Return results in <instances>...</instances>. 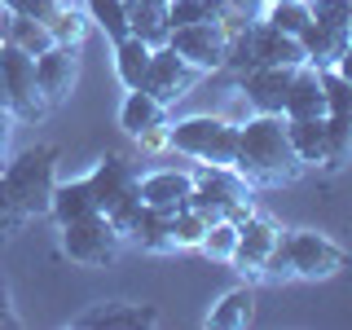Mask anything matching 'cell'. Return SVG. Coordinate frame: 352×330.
Segmentation results:
<instances>
[{
  "mask_svg": "<svg viewBox=\"0 0 352 330\" xmlns=\"http://www.w3.org/2000/svg\"><path fill=\"white\" fill-rule=\"evenodd\" d=\"M234 168L247 176V185H291L300 181L304 163L286 137V115H247L238 124V154Z\"/></svg>",
  "mask_w": 352,
  "mask_h": 330,
  "instance_id": "6da1fadb",
  "label": "cell"
},
{
  "mask_svg": "<svg viewBox=\"0 0 352 330\" xmlns=\"http://www.w3.org/2000/svg\"><path fill=\"white\" fill-rule=\"evenodd\" d=\"M344 264H348V251L339 247L335 238L313 234V229H291V234L282 229L278 247H273L269 264H264V278L269 282H291V278L326 282V278H335Z\"/></svg>",
  "mask_w": 352,
  "mask_h": 330,
  "instance_id": "7a4b0ae2",
  "label": "cell"
},
{
  "mask_svg": "<svg viewBox=\"0 0 352 330\" xmlns=\"http://www.w3.org/2000/svg\"><path fill=\"white\" fill-rule=\"evenodd\" d=\"M300 62H308L300 40L278 31V27H269L264 18H251L247 27L229 40V53H225V66H220V71H229L234 80H242L247 71H260V66H300Z\"/></svg>",
  "mask_w": 352,
  "mask_h": 330,
  "instance_id": "3957f363",
  "label": "cell"
},
{
  "mask_svg": "<svg viewBox=\"0 0 352 330\" xmlns=\"http://www.w3.org/2000/svg\"><path fill=\"white\" fill-rule=\"evenodd\" d=\"M5 185L14 190L18 207L27 212V220H40L49 216V203H53V185H58V146H27L22 154L0 168Z\"/></svg>",
  "mask_w": 352,
  "mask_h": 330,
  "instance_id": "277c9868",
  "label": "cell"
},
{
  "mask_svg": "<svg viewBox=\"0 0 352 330\" xmlns=\"http://www.w3.org/2000/svg\"><path fill=\"white\" fill-rule=\"evenodd\" d=\"M172 154H185L194 163H212V168H234L238 154V124L225 115H190L168 124Z\"/></svg>",
  "mask_w": 352,
  "mask_h": 330,
  "instance_id": "5b68a950",
  "label": "cell"
},
{
  "mask_svg": "<svg viewBox=\"0 0 352 330\" xmlns=\"http://www.w3.org/2000/svg\"><path fill=\"white\" fill-rule=\"evenodd\" d=\"M88 181H93L97 207L115 220V229L128 242V225L141 212V194H137L141 172H137V163H132L128 154H102V159H97V168L88 172Z\"/></svg>",
  "mask_w": 352,
  "mask_h": 330,
  "instance_id": "8992f818",
  "label": "cell"
},
{
  "mask_svg": "<svg viewBox=\"0 0 352 330\" xmlns=\"http://www.w3.org/2000/svg\"><path fill=\"white\" fill-rule=\"evenodd\" d=\"M0 71H5V88H9V115L18 124H40L49 115V97L40 93V80H36V58L18 44L0 40Z\"/></svg>",
  "mask_w": 352,
  "mask_h": 330,
  "instance_id": "52a82bcc",
  "label": "cell"
},
{
  "mask_svg": "<svg viewBox=\"0 0 352 330\" xmlns=\"http://www.w3.org/2000/svg\"><path fill=\"white\" fill-rule=\"evenodd\" d=\"M62 251L75 264H84V269H106V264L124 251V234L115 229V220L106 212H93L84 220L62 225Z\"/></svg>",
  "mask_w": 352,
  "mask_h": 330,
  "instance_id": "ba28073f",
  "label": "cell"
},
{
  "mask_svg": "<svg viewBox=\"0 0 352 330\" xmlns=\"http://www.w3.org/2000/svg\"><path fill=\"white\" fill-rule=\"evenodd\" d=\"M203 75H207V71H198L194 62H185L181 53L172 49V44H159V49L150 53V71H146V80H141V88H146L154 102L176 106L181 97L194 93Z\"/></svg>",
  "mask_w": 352,
  "mask_h": 330,
  "instance_id": "9c48e42d",
  "label": "cell"
},
{
  "mask_svg": "<svg viewBox=\"0 0 352 330\" xmlns=\"http://www.w3.org/2000/svg\"><path fill=\"white\" fill-rule=\"evenodd\" d=\"M238 31L225 27V22H185V27H172L168 44L176 53H181L185 62H194L198 71H220L225 66V53H229V40H234Z\"/></svg>",
  "mask_w": 352,
  "mask_h": 330,
  "instance_id": "30bf717a",
  "label": "cell"
},
{
  "mask_svg": "<svg viewBox=\"0 0 352 330\" xmlns=\"http://www.w3.org/2000/svg\"><path fill=\"white\" fill-rule=\"evenodd\" d=\"M71 326H80V330H150V326H159V308L132 304V300H97Z\"/></svg>",
  "mask_w": 352,
  "mask_h": 330,
  "instance_id": "8fae6325",
  "label": "cell"
},
{
  "mask_svg": "<svg viewBox=\"0 0 352 330\" xmlns=\"http://www.w3.org/2000/svg\"><path fill=\"white\" fill-rule=\"evenodd\" d=\"M291 80H295V66H260V71H247L238 80V93L247 97L251 115H282Z\"/></svg>",
  "mask_w": 352,
  "mask_h": 330,
  "instance_id": "7c38bea8",
  "label": "cell"
},
{
  "mask_svg": "<svg viewBox=\"0 0 352 330\" xmlns=\"http://www.w3.org/2000/svg\"><path fill=\"white\" fill-rule=\"evenodd\" d=\"M278 238H282V229L273 225L269 216H256V212H251L238 225V247H234V260H229V264H238L242 273H256V278H264V264H269Z\"/></svg>",
  "mask_w": 352,
  "mask_h": 330,
  "instance_id": "4fadbf2b",
  "label": "cell"
},
{
  "mask_svg": "<svg viewBox=\"0 0 352 330\" xmlns=\"http://www.w3.org/2000/svg\"><path fill=\"white\" fill-rule=\"evenodd\" d=\"M137 194L146 207H159V212H181L194 194V168H163L150 172L137 181Z\"/></svg>",
  "mask_w": 352,
  "mask_h": 330,
  "instance_id": "5bb4252c",
  "label": "cell"
},
{
  "mask_svg": "<svg viewBox=\"0 0 352 330\" xmlns=\"http://www.w3.org/2000/svg\"><path fill=\"white\" fill-rule=\"evenodd\" d=\"M75 53H80V49H71V44H53L49 53L36 58V80H40V93L49 97V106L66 102L71 88H75V80H80V62H75Z\"/></svg>",
  "mask_w": 352,
  "mask_h": 330,
  "instance_id": "9a60e30c",
  "label": "cell"
},
{
  "mask_svg": "<svg viewBox=\"0 0 352 330\" xmlns=\"http://www.w3.org/2000/svg\"><path fill=\"white\" fill-rule=\"evenodd\" d=\"M282 115L286 119H326V88H322V71L313 62L295 66V80H291Z\"/></svg>",
  "mask_w": 352,
  "mask_h": 330,
  "instance_id": "2e32d148",
  "label": "cell"
},
{
  "mask_svg": "<svg viewBox=\"0 0 352 330\" xmlns=\"http://www.w3.org/2000/svg\"><path fill=\"white\" fill-rule=\"evenodd\" d=\"M172 0H124V18H128V36H141L146 44H168L172 36Z\"/></svg>",
  "mask_w": 352,
  "mask_h": 330,
  "instance_id": "e0dca14e",
  "label": "cell"
},
{
  "mask_svg": "<svg viewBox=\"0 0 352 330\" xmlns=\"http://www.w3.org/2000/svg\"><path fill=\"white\" fill-rule=\"evenodd\" d=\"M300 44H304V58L313 62L317 71H330V66L352 49V31H335V27H322V22H308L300 31Z\"/></svg>",
  "mask_w": 352,
  "mask_h": 330,
  "instance_id": "ac0fdd59",
  "label": "cell"
},
{
  "mask_svg": "<svg viewBox=\"0 0 352 330\" xmlns=\"http://www.w3.org/2000/svg\"><path fill=\"white\" fill-rule=\"evenodd\" d=\"M102 212L97 207V194H93V181L80 176V181H58L53 185V203H49V216L58 220V225H71V220H84Z\"/></svg>",
  "mask_w": 352,
  "mask_h": 330,
  "instance_id": "d6986e66",
  "label": "cell"
},
{
  "mask_svg": "<svg viewBox=\"0 0 352 330\" xmlns=\"http://www.w3.org/2000/svg\"><path fill=\"white\" fill-rule=\"evenodd\" d=\"M0 40L27 49L31 58H40V53H49L53 44H58V40H53V31H49V22L27 18V14H14V9H5V14H0Z\"/></svg>",
  "mask_w": 352,
  "mask_h": 330,
  "instance_id": "ffe728a7",
  "label": "cell"
},
{
  "mask_svg": "<svg viewBox=\"0 0 352 330\" xmlns=\"http://www.w3.org/2000/svg\"><path fill=\"white\" fill-rule=\"evenodd\" d=\"M251 317H256V291H251V286H234V291H225L212 304L207 326L212 330H247Z\"/></svg>",
  "mask_w": 352,
  "mask_h": 330,
  "instance_id": "44dd1931",
  "label": "cell"
},
{
  "mask_svg": "<svg viewBox=\"0 0 352 330\" xmlns=\"http://www.w3.org/2000/svg\"><path fill=\"white\" fill-rule=\"evenodd\" d=\"M128 238L137 242L141 251H176V242H172V212H159V207L141 203L137 220L128 225Z\"/></svg>",
  "mask_w": 352,
  "mask_h": 330,
  "instance_id": "7402d4cb",
  "label": "cell"
},
{
  "mask_svg": "<svg viewBox=\"0 0 352 330\" xmlns=\"http://www.w3.org/2000/svg\"><path fill=\"white\" fill-rule=\"evenodd\" d=\"M154 124H168V106L154 102L146 88H128L124 106H119V128H124L128 137H137V132H146Z\"/></svg>",
  "mask_w": 352,
  "mask_h": 330,
  "instance_id": "603a6c76",
  "label": "cell"
},
{
  "mask_svg": "<svg viewBox=\"0 0 352 330\" xmlns=\"http://www.w3.org/2000/svg\"><path fill=\"white\" fill-rule=\"evenodd\" d=\"M286 137H291L304 168L326 163V119H286Z\"/></svg>",
  "mask_w": 352,
  "mask_h": 330,
  "instance_id": "cb8c5ba5",
  "label": "cell"
},
{
  "mask_svg": "<svg viewBox=\"0 0 352 330\" xmlns=\"http://www.w3.org/2000/svg\"><path fill=\"white\" fill-rule=\"evenodd\" d=\"M150 53H154V44H146L141 36L115 40V75H119V84L141 88V80H146V71H150Z\"/></svg>",
  "mask_w": 352,
  "mask_h": 330,
  "instance_id": "d4e9b609",
  "label": "cell"
},
{
  "mask_svg": "<svg viewBox=\"0 0 352 330\" xmlns=\"http://www.w3.org/2000/svg\"><path fill=\"white\" fill-rule=\"evenodd\" d=\"M352 163V110H326V172Z\"/></svg>",
  "mask_w": 352,
  "mask_h": 330,
  "instance_id": "484cf974",
  "label": "cell"
},
{
  "mask_svg": "<svg viewBox=\"0 0 352 330\" xmlns=\"http://www.w3.org/2000/svg\"><path fill=\"white\" fill-rule=\"evenodd\" d=\"M260 18L269 22V27H278V31L300 40V31L313 22V9H308V0H282V5H264Z\"/></svg>",
  "mask_w": 352,
  "mask_h": 330,
  "instance_id": "4316f807",
  "label": "cell"
},
{
  "mask_svg": "<svg viewBox=\"0 0 352 330\" xmlns=\"http://www.w3.org/2000/svg\"><path fill=\"white\" fill-rule=\"evenodd\" d=\"M49 31H53V40H58V44H71V49H80L84 36H88V14H84V9H75L71 0H66L58 14L49 18Z\"/></svg>",
  "mask_w": 352,
  "mask_h": 330,
  "instance_id": "83f0119b",
  "label": "cell"
},
{
  "mask_svg": "<svg viewBox=\"0 0 352 330\" xmlns=\"http://www.w3.org/2000/svg\"><path fill=\"white\" fill-rule=\"evenodd\" d=\"M84 14H88V22H97V27H102L110 40H124V36H128L124 0H84Z\"/></svg>",
  "mask_w": 352,
  "mask_h": 330,
  "instance_id": "f1b7e54d",
  "label": "cell"
},
{
  "mask_svg": "<svg viewBox=\"0 0 352 330\" xmlns=\"http://www.w3.org/2000/svg\"><path fill=\"white\" fill-rule=\"evenodd\" d=\"M207 225H212V220H207L203 212H194V207L172 212V242H176V251H194L198 242H203Z\"/></svg>",
  "mask_w": 352,
  "mask_h": 330,
  "instance_id": "f546056e",
  "label": "cell"
},
{
  "mask_svg": "<svg viewBox=\"0 0 352 330\" xmlns=\"http://www.w3.org/2000/svg\"><path fill=\"white\" fill-rule=\"evenodd\" d=\"M234 247H238V225L234 220H212L203 242H198V251H203L207 260H234Z\"/></svg>",
  "mask_w": 352,
  "mask_h": 330,
  "instance_id": "4dcf8cb0",
  "label": "cell"
},
{
  "mask_svg": "<svg viewBox=\"0 0 352 330\" xmlns=\"http://www.w3.org/2000/svg\"><path fill=\"white\" fill-rule=\"evenodd\" d=\"M308 9H313V22H322V27L352 31V5L348 0H308Z\"/></svg>",
  "mask_w": 352,
  "mask_h": 330,
  "instance_id": "1f68e13d",
  "label": "cell"
},
{
  "mask_svg": "<svg viewBox=\"0 0 352 330\" xmlns=\"http://www.w3.org/2000/svg\"><path fill=\"white\" fill-rule=\"evenodd\" d=\"M31 220H27V212L18 207V198H14V190L5 185V176H0V238H14L18 229H27Z\"/></svg>",
  "mask_w": 352,
  "mask_h": 330,
  "instance_id": "d6a6232c",
  "label": "cell"
},
{
  "mask_svg": "<svg viewBox=\"0 0 352 330\" xmlns=\"http://www.w3.org/2000/svg\"><path fill=\"white\" fill-rule=\"evenodd\" d=\"M62 5L66 0H0V9H14V14H27V18H40V22H49Z\"/></svg>",
  "mask_w": 352,
  "mask_h": 330,
  "instance_id": "836d02e7",
  "label": "cell"
},
{
  "mask_svg": "<svg viewBox=\"0 0 352 330\" xmlns=\"http://www.w3.org/2000/svg\"><path fill=\"white\" fill-rule=\"evenodd\" d=\"M137 146L146 150V154H163V150H172V141H168V124H154L146 132H137Z\"/></svg>",
  "mask_w": 352,
  "mask_h": 330,
  "instance_id": "e575fe53",
  "label": "cell"
},
{
  "mask_svg": "<svg viewBox=\"0 0 352 330\" xmlns=\"http://www.w3.org/2000/svg\"><path fill=\"white\" fill-rule=\"evenodd\" d=\"M14 124H18V119L9 115V110H0V168L9 163V141H14Z\"/></svg>",
  "mask_w": 352,
  "mask_h": 330,
  "instance_id": "d590c367",
  "label": "cell"
},
{
  "mask_svg": "<svg viewBox=\"0 0 352 330\" xmlns=\"http://www.w3.org/2000/svg\"><path fill=\"white\" fill-rule=\"evenodd\" d=\"M14 291H9V282L0 278V326H14Z\"/></svg>",
  "mask_w": 352,
  "mask_h": 330,
  "instance_id": "8d00e7d4",
  "label": "cell"
},
{
  "mask_svg": "<svg viewBox=\"0 0 352 330\" xmlns=\"http://www.w3.org/2000/svg\"><path fill=\"white\" fill-rule=\"evenodd\" d=\"M0 110H9V88H5V71H0Z\"/></svg>",
  "mask_w": 352,
  "mask_h": 330,
  "instance_id": "74e56055",
  "label": "cell"
},
{
  "mask_svg": "<svg viewBox=\"0 0 352 330\" xmlns=\"http://www.w3.org/2000/svg\"><path fill=\"white\" fill-rule=\"evenodd\" d=\"M264 5H282V0H260V9H264Z\"/></svg>",
  "mask_w": 352,
  "mask_h": 330,
  "instance_id": "f35d334b",
  "label": "cell"
},
{
  "mask_svg": "<svg viewBox=\"0 0 352 330\" xmlns=\"http://www.w3.org/2000/svg\"><path fill=\"white\" fill-rule=\"evenodd\" d=\"M348 5H352V0H348Z\"/></svg>",
  "mask_w": 352,
  "mask_h": 330,
  "instance_id": "ab89813d",
  "label": "cell"
}]
</instances>
